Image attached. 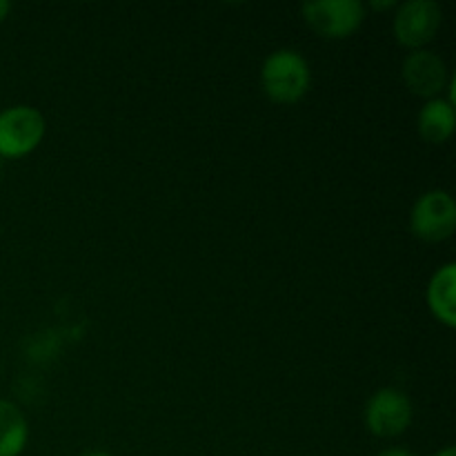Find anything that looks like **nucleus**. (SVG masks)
I'll use <instances>...</instances> for the list:
<instances>
[{"mask_svg":"<svg viewBox=\"0 0 456 456\" xmlns=\"http://www.w3.org/2000/svg\"><path fill=\"white\" fill-rule=\"evenodd\" d=\"M261 83L274 102H281V105L298 102L310 89V62L297 49H276L263 62Z\"/></svg>","mask_w":456,"mask_h":456,"instance_id":"1","label":"nucleus"},{"mask_svg":"<svg viewBox=\"0 0 456 456\" xmlns=\"http://www.w3.org/2000/svg\"><path fill=\"white\" fill-rule=\"evenodd\" d=\"M47 123L31 105H13L0 111V156L22 159L43 142Z\"/></svg>","mask_w":456,"mask_h":456,"instance_id":"2","label":"nucleus"},{"mask_svg":"<svg viewBox=\"0 0 456 456\" xmlns=\"http://www.w3.org/2000/svg\"><path fill=\"white\" fill-rule=\"evenodd\" d=\"M410 230L426 243H439L456 230V203L445 190H430L419 196L410 212Z\"/></svg>","mask_w":456,"mask_h":456,"instance_id":"3","label":"nucleus"},{"mask_svg":"<svg viewBox=\"0 0 456 456\" xmlns=\"http://www.w3.org/2000/svg\"><path fill=\"white\" fill-rule=\"evenodd\" d=\"M307 25L323 38H350L365 20L361 0H310L301 7Z\"/></svg>","mask_w":456,"mask_h":456,"instance_id":"4","label":"nucleus"},{"mask_svg":"<svg viewBox=\"0 0 456 456\" xmlns=\"http://www.w3.org/2000/svg\"><path fill=\"white\" fill-rule=\"evenodd\" d=\"M444 22V9L436 0H405L396 4L395 36L403 47L426 49L430 40L439 34Z\"/></svg>","mask_w":456,"mask_h":456,"instance_id":"5","label":"nucleus"},{"mask_svg":"<svg viewBox=\"0 0 456 456\" xmlns=\"http://www.w3.org/2000/svg\"><path fill=\"white\" fill-rule=\"evenodd\" d=\"M412 423V403L396 387H381L365 405V428L379 439L401 436Z\"/></svg>","mask_w":456,"mask_h":456,"instance_id":"6","label":"nucleus"},{"mask_svg":"<svg viewBox=\"0 0 456 456\" xmlns=\"http://www.w3.org/2000/svg\"><path fill=\"white\" fill-rule=\"evenodd\" d=\"M401 78L405 87L423 98H439L448 89L450 74L444 58L430 49H414L401 65Z\"/></svg>","mask_w":456,"mask_h":456,"instance_id":"7","label":"nucleus"},{"mask_svg":"<svg viewBox=\"0 0 456 456\" xmlns=\"http://www.w3.org/2000/svg\"><path fill=\"white\" fill-rule=\"evenodd\" d=\"M456 265L452 261L441 265L428 283V305L435 319L445 328L456 325Z\"/></svg>","mask_w":456,"mask_h":456,"instance_id":"8","label":"nucleus"},{"mask_svg":"<svg viewBox=\"0 0 456 456\" xmlns=\"http://www.w3.org/2000/svg\"><path fill=\"white\" fill-rule=\"evenodd\" d=\"M419 134L432 145H441L454 134L456 111L448 98H430L419 111Z\"/></svg>","mask_w":456,"mask_h":456,"instance_id":"9","label":"nucleus"},{"mask_svg":"<svg viewBox=\"0 0 456 456\" xmlns=\"http://www.w3.org/2000/svg\"><path fill=\"white\" fill-rule=\"evenodd\" d=\"M29 441V423L16 403L0 399V456H20Z\"/></svg>","mask_w":456,"mask_h":456,"instance_id":"10","label":"nucleus"},{"mask_svg":"<svg viewBox=\"0 0 456 456\" xmlns=\"http://www.w3.org/2000/svg\"><path fill=\"white\" fill-rule=\"evenodd\" d=\"M377 456H417L412 452V450H408V448H399V445H395V448H386V450H381V452H379Z\"/></svg>","mask_w":456,"mask_h":456,"instance_id":"11","label":"nucleus"},{"mask_svg":"<svg viewBox=\"0 0 456 456\" xmlns=\"http://www.w3.org/2000/svg\"><path fill=\"white\" fill-rule=\"evenodd\" d=\"M9 12H12V3L9 0H0V22L9 16Z\"/></svg>","mask_w":456,"mask_h":456,"instance_id":"12","label":"nucleus"},{"mask_svg":"<svg viewBox=\"0 0 456 456\" xmlns=\"http://www.w3.org/2000/svg\"><path fill=\"white\" fill-rule=\"evenodd\" d=\"M372 7H377V9H387V7H396V3L395 0H386V3H379V0H372Z\"/></svg>","mask_w":456,"mask_h":456,"instance_id":"13","label":"nucleus"},{"mask_svg":"<svg viewBox=\"0 0 456 456\" xmlns=\"http://www.w3.org/2000/svg\"><path fill=\"white\" fill-rule=\"evenodd\" d=\"M432 456H456V450L454 445H445L444 450H439V452H435Z\"/></svg>","mask_w":456,"mask_h":456,"instance_id":"14","label":"nucleus"},{"mask_svg":"<svg viewBox=\"0 0 456 456\" xmlns=\"http://www.w3.org/2000/svg\"><path fill=\"white\" fill-rule=\"evenodd\" d=\"M83 456H114V454H110V452H101V450H96V452H87V454H83Z\"/></svg>","mask_w":456,"mask_h":456,"instance_id":"15","label":"nucleus"}]
</instances>
